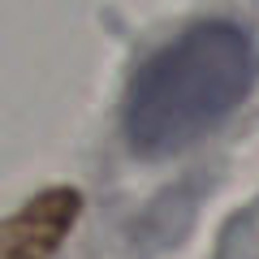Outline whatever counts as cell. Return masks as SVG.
I'll return each instance as SVG.
<instances>
[{
	"label": "cell",
	"mask_w": 259,
	"mask_h": 259,
	"mask_svg": "<svg viewBox=\"0 0 259 259\" xmlns=\"http://www.w3.org/2000/svg\"><path fill=\"white\" fill-rule=\"evenodd\" d=\"M259 74V52L233 22H194L134 69L125 87V139L143 156H168L216 130Z\"/></svg>",
	"instance_id": "obj_1"
},
{
	"label": "cell",
	"mask_w": 259,
	"mask_h": 259,
	"mask_svg": "<svg viewBox=\"0 0 259 259\" xmlns=\"http://www.w3.org/2000/svg\"><path fill=\"white\" fill-rule=\"evenodd\" d=\"M74 190H44L18 207L5 225V259H52L61 238L78 221Z\"/></svg>",
	"instance_id": "obj_2"
}]
</instances>
